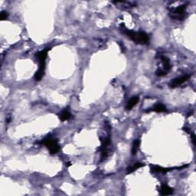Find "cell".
<instances>
[{
    "label": "cell",
    "instance_id": "obj_16",
    "mask_svg": "<svg viewBox=\"0 0 196 196\" xmlns=\"http://www.w3.org/2000/svg\"><path fill=\"white\" fill-rule=\"evenodd\" d=\"M191 138H192V142H193V144H194V145H195V136H194V133H192V134H191Z\"/></svg>",
    "mask_w": 196,
    "mask_h": 196
},
{
    "label": "cell",
    "instance_id": "obj_14",
    "mask_svg": "<svg viewBox=\"0 0 196 196\" xmlns=\"http://www.w3.org/2000/svg\"><path fill=\"white\" fill-rule=\"evenodd\" d=\"M156 75L159 77H163V76H165V75H167V73H166V71H163V69H161V68H160V69L159 68V69L156 71Z\"/></svg>",
    "mask_w": 196,
    "mask_h": 196
},
{
    "label": "cell",
    "instance_id": "obj_15",
    "mask_svg": "<svg viewBox=\"0 0 196 196\" xmlns=\"http://www.w3.org/2000/svg\"><path fill=\"white\" fill-rule=\"evenodd\" d=\"M0 18H1V20H5V19L8 18V13L6 12H1V16H0Z\"/></svg>",
    "mask_w": 196,
    "mask_h": 196
},
{
    "label": "cell",
    "instance_id": "obj_7",
    "mask_svg": "<svg viewBox=\"0 0 196 196\" xmlns=\"http://www.w3.org/2000/svg\"><path fill=\"white\" fill-rule=\"evenodd\" d=\"M161 61L162 63H163V68H162V69H163L164 71H166V73H168L171 70V68H172L169 58L165 57V56H162Z\"/></svg>",
    "mask_w": 196,
    "mask_h": 196
},
{
    "label": "cell",
    "instance_id": "obj_13",
    "mask_svg": "<svg viewBox=\"0 0 196 196\" xmlns=\"http://www.w3.org/2000/svg\"><path fill=\"white\" fill-rule=\"evenodd\" d=\"M153 111L156 113H163L166 112V107L162 103H157L153 107Z\"/></svg>",
    "mask_w": 196,
    "mask_h": 196
},
{
    "label": "cell",
    "instance_id": "obj_8",
    "mask_svg": "<svg viewBox=\"0 0 196 196\" xmlns=\"http://www.w3.org/2000/svg\"><path fill=\"white\" fill-rule=\"evenodd\" d=\"M173 193V189L166 184H163L160 188V194L162 195H170Z\"/></svg>",
    "mask_w": 196,
    "mask_h": 196
},
{
    "label": "cell",
    "instance_id": "obj_6",
    "mask_svg": "<svg viewBox=\"0 0 196 196\" xmlns=\"http://www.w3.org/2000/svg\"><path fill=\"white\" fill-rule=\"evenodd\" d=\"M190 78H191V76H190V75H183V76H182V77H179V78H175V79H173V81L170 83L169 86H170V87H172V88H175V87H178V86L182 84L183 83L186 82V81H188Z\"/></svg>",
    "mask_w": 196,
    "mask_h": 196
},
{
    "label": "cell",
    "instance_id": "obj_9",
    "mask_svg": "<svg viewBox=\"0 0 196 196\" xmlns=\"http://www.w3.org/2000/svg\"><path fill=\"white\" fill-rule=\"evenodd\" d=\"M138 102H139V96H132V97L130 99V100L128 101V103H127V107H126V109H127V110H131L133 107L136 106V103H137Z\"/></svg>",
    "mask_w": 196,
    "mask_h": 196
},
{
    "label": "cell",
    "instance_id": "obj_11",
    "mask_svg": "<svg viewBox=\"0 0 196 196\" xmlns=\"http://www.w3.org/2000/svg\"><path fill=\"white\" fill-rule=\"evenodd\" d=\"M143 166H144V164H142V163H136V164L133 165L131 167H130L127 169V174H130V173H133V172L136 171L137 169H139V168L143 167Z\"/></svg>",
    "mask_w": 196,
    "mask_h": 196
},
{
    "label": "cell",
    "instance_id": "obj_10",
    "mask_svg": "<svg viewBox=\"0 0 196 196\" xmlns=\"http://www.w3.org/2000/svg\"><path fill=\"white\" fill-rule=\"evenodd\" d=\"M59 118L61 121H66V120H69L71 118V114L70 113V111L68 110V109L64 110L61 114L59 115Z\"/></svg>",
    "mask_w": 196,
    "mask_h": 196
},
{
    "label": "cell",
    "instance_id": "obj_12",
    "mask_svg": "<svg viewBox=\"0 0 196 196\" xmlns=\"http://www.w3.org/2000/svg\"><path fill=\"white\" fill-rule=\"evenodd\" d=\"M139 145H140V141L139 139H135L134 142L133 143V146H132V154L133 155H136V152H137L138 149H139Z\"/></svg>",
    "mask_w": 196,
    "mask_h": 196
},
{
    "label": "cell",
    "instance_id": "obj_5",
    "mask_svg": "<svg viewBox=\"0 0 196 196\" xmlns=\"http://www.w3.org/2000/svg\"><path fill=\"white\" fill-rule=\"evenodd\" d=\"M187 166H182V167H176V168H164V167H161V166H151V169H152V171H153L154 173H163V174H165V173H169V172H171V171L174 170V169H183V168H185Z\"/></svg>",
    "mask_w": 196,
    "mask_h": 196
},
{
    "label": "cell",
    "instance_id": "obj_2",
    "mask_svg": "<svg viewBox=\"0 0 196 196\" xmlns=\"http://www.w3.org/2000/svg\"><path fill=\"white\" fill-rule=\"evenodd\" d=\"M49 50H50V48H46L36 54V58L38 60V64H39V68H38V70L34 76L35 81H41L42 77L44 76V69H45V61L47 58V51Z\"/></svg>",
    "mask_w": 196,
    "mask_h": 196
},
{
    "label": "cell",
    "instance_id": "obj_1",
    "mask_svg": "<svg viewBox=\"0 0 196 196\" xmlns=\"http://www.w3.org/2000/svg\"><path fill=\"white\" fill-rule=\"evenodd\" d=\"M121 31L122 33H124V35H127L130 40H132V41L136 43V44H145L149 43V35H147V34H145V32H134V31L126 29L125 27H122Z\"/></svg>",
    "mask_w": 196,
    "mask_h": 196
},
{
    "label": "cell",
    "instance_id": "obj_3",
    "mask_svg": "<svg viewBox=\"0 0 196 196\" xmlns=\"http://www.w3.org/2000/svg\"><path fill=\"white\" fill-rule=\"evenodd\" d=\"M40 143L41 145H45L51 154H56L60 150V145H59L57 139H54L51 136H47V137L44 138L41 141Z\"/></svg>",
    "mask_w": 196,
    "mask_h": 196
},
{
    "label": "cell",
    "instance_id": "obj_4",
    "mask_svg": "<svg viewBox=\"0 0 196 196\" xmlns=\"http://www.w3.org/2000/svg\"><path fill=\"white\" fill-rule=\"evenodd\" d=\"M185 9H186V6L184 5L173 9L170 11L171 18L173 19H176V20L179 21L184 20L185 18V16H186Z\"/></svg>",
    "mask_w": 196,
    "mask_h": 196
}]
</instances>
